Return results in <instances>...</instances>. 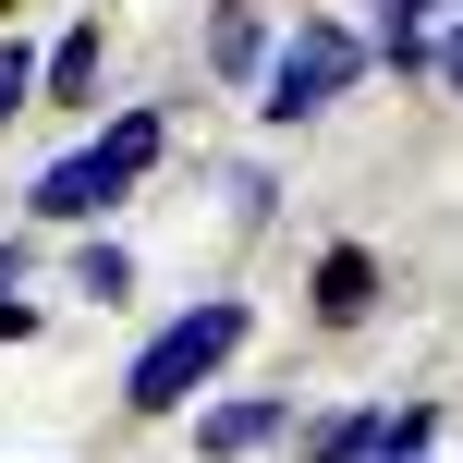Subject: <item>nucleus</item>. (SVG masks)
Here are the masks:
<instances>
[{
	"mask_svg": "<svg viewBox=\"0 0 463 463\" xmlns=\"http://www.w3.org/2000/svg\"><path fill=\"white\" fill-rule=\"evenodd\" d=\"M244 342H256V305H244V293H195L184 317H159V329L135 342V366H122V415H146V427H159V415H195L208 378H220Z\"/></svg>",
	"mask_w": 463,
	"mask_h": 463,
	"instance_id": "nucleus-1",
	"label": "nucleus"
},
{
	"mask_svg": "<svg viewBox=\"0 0 463 463\" xmlns=\"http://www.w3.org/2000/svg\"><path fill=\"white\" fill-rule=\"evenodd\" d=\"M159 159H171V122H159V110H110L86 146H61V159L24 184V208H37L49 232H98V220H110Z\"/></svg>",
	"mask_w": 463,
	"mask_h": 463,
	"instance_id": "nucleus-2",
	"label": "nucleus"
},
{
	"mask_svg": "<svg viewBox=\"0 0 463 463\" xmlns=\"http://www.w3.org/2000/svg\"><path fill=\"white\" fill-rule=\"evenodd\" d=\"M354 86H366V24L293 13L280 49H269V73H256V122H269V135H305V122H329Z\"/></svg>",
	"mask_w": 463,
	"mask_h": 463,
	"instance_id": "nucleus-3",
	"label": "nucleus"
},
{
	"mask_svg": "<svg viewBox=\"0 0 463 463\" xmlns=\"http://www.w3.org/2000/svg\"><path fill=\"white\" fill-rule=\"evenodd\" d=\"M293 439V391H232V402H195V463H256Z\"/></svg>",
	"mask_w": 463,
	"mask_h": 463,
	"instance_id": "nucleus-4",
	"label": "nucleus"
},
{
	"mask_svg": "<svg viewBox=\"0 0 463 463\" xmlns=\"http://www.w3.org/2000/svg\"><path fill=\"white\" fill-rule=\"evenodd\" d=\"M269 49H280V13H269V0H220V13H208V86H244L256 98Z\"/></svg>",
	"mask_w": 463,
	"mask_h": 463,
	"instance_id": "nucleus-5",
	"label": "nucleus"
},
{
	"mask_svg": "<svg viewBox=\"0 0 463 463\" xmlns=\"http://www.w3.org/2000/svg\"><path fill=\"white\" fill-rule=\"evenodd\" d=\"M98 61H110V24L73 13L61 37L37 49V110H86V98H98Z\"/></svg>",
	"mask_w": 463,
	"mask_h": 463,
	"instance_id": "nucleus-6",
	"label": "nucleus"
},
{
	"mask_svg": "<svg viewBox=\"0 0 463 463\" xmlns=\"http://www.w3.org/2000/svg\"><path fill=\"white\" fill-rule=\"evenodd\" d=\"M305 305H317V329H366V317H378V256H366V244H317Z\"/></svg>",
	"mask_w": 463,
	"mask_h": 463,
	"instance_id": "nucleus-7",
	"label": "nucleus"
},
{
	"mask_svg": "<svg viewBox=\"0 0 463 463\" xmlns=\"http://www.w3.org/2000/svg\"><path fill=\"white\" fill-rule=\"evenodd\" d=\"M293 463H378V402H354V415H317V427H293Z\"/></svg>",
	"mask_w": 463,
	"mask_h": 463,
	"instance_id": "nucleus-8",
	"label": "nucleus"
},
{
	"mask_svg": "<svg viewBox=\"0 0 463 463\" xmlns=\"http://www.w3.org/2000/svg\"><path fill=\"white\" fill-rule=\"evenodd\" d=\"M73 293H86V305H122V293H135V256H122L110 232H73Z\"/></svg>",
	"mask_w": 463,
	"mask_h": 463,
	"instance_id": "nucleus-9",
	"label": "nucleus"
},
{
	"mask_svg": "<svg viewBox=\"0 0 463 463\" xmlns=\"http://www.w3.org/2000/svg\"><path fill=\"white\" fill-rule=\"evenodd\" d=\"M427 439H439V402H427V391L415 402H378V463H415Z\"/></svg>",
	"mask_w": 463,
	"mask_h": 463,
	"instance_id": "nucleus-10",
	"label": "nucleus"
},
{
	"mask_svg": "<svg viewBox=\"0 0 463 463\" xmlns=\"http://www.w3.org/2000/svg\"><path fill=\"white\" fill-rule=\"evenodd\" d=\"M24 110H37V49L0 24V122H24Z\"/></svg>",
	"mask_w": 463,
	"mask_h": 463,
	"instance_id": "nucleus-11",
	"label": "nucleus"
},
{
	"mask_svg": "<svg viewBox=\"0 0 463 463\" xmlns=\"http://www.w3.org/2000/svg\"><path fill=\"white\" fill-rule=\"evenodd\" d=\"M427 73H439V86H451V98H463V13H451V24H439V49H427Z\"/></svg>",
	"mask_w": 463,
	"mask_h": 463,
	"instance_id": "nucleus-12",
	"label": "nucleus"
},
{
	"mask_svg": "<svg viewBox=\"0 0 463 463\" xmlns=\"http://www.w3.org/2000/svg\"><path fill=\"white\" fill-rule=\"evenodd\" d=\"M378 13H391V24H427V37H439V24L463 13V0H378Z\"/></svg>",
	"mask_w": 463,
	"mask_h": 463,
	"instance_id": "nucleus-13",
	"label": "nucleus"
},
{
	"mask_svg": "<svg viewBox=\"0 0 463 463\" xmlns=\"http://www.w3.org/2000/svg\"><path fill=\"white\" fill-rule=\"evenodd\" d=\"M415 463H427V451H415Z\"/></svg>",
	"mask_w": 463,
	"mask_h": 463,
	"instance_id": "nucleus-14",
	"label": "nucleus"
}]
</instances>
